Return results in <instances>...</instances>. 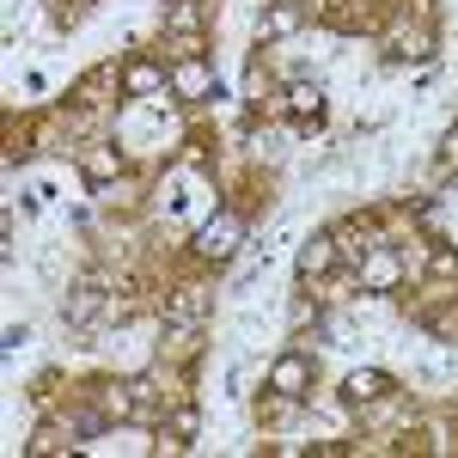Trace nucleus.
I'll use <instances>...</instances> for the list:
<instances>
[{
    "label": "nucleus",
    "instance_id": "nucleus-9",
    "mask_svg": "<svg viewBox=\"0 0 458 458\" xmlns=\"http://www.w3.org/2000/svg\"><path fill=\"white\" fill-rule=\"evenodd\" d=\"M202 434V410L196 403H177L172 416H165V446H190Z\"/></svg>",
    "mask_w": 458,
    "mask_h": 458
},
{
    "label": "nucleus",
    "instance_id": "nucleus-12",
    "mask_svg": "<svg viewBox=\"0 0 458 458\" xmlns=\"http://www.w3.org/2000/svg\"><path fill=\"white\" fill-rule=\"evenodd\" d=\"M165 31H172V37H183V43H190V37L202 31V6H196V0H177L172 13H165Z\"/></svg>",
    "mask_w": 458,
    "mask_h": 458
},
{
    "label": "nucleus",
    "instance_id": "nucleus-10",
    "mask_svg": "<svg viewBox=\"0 0 458 458\" xmlns=\"http://www.w3.org/2000/svg\"><path fill=\"white\" fill-rule=\"evenodd\" d=\"M287 110H293L300 123H312L318 110H324V92H318V80H293V86H287Z\"/></svg>",
    "mask_w": 458,
    "mask_h": 458
},
{
    "label": "nucleus",
    "instance_id": "nucleus-11",
    "mask_svg": "<svg viewBox=\"0 0 458 458\" xmlns=\"http://www.w3.org/2000/svg\"><path fill=\"white\" fill-rule=\"evenodd\" d=\"M80 172H86V183H110V177L123 172V159H116V147H92L80 159Z\"/></svg>",
    "mask_w": 458,
    "mask_h": 458
},
{
    "label": "nucleus",
    "instance_id": "nucleus-18",
    "mask_svg": "<svg viewBox=\"0 0 458 458\" xmlns=\"http://www.w3.org/2000/svg\"><path fill=\"white\" fill-rule=\"evenodd\" d=\"M446 153H453V159H458V129H453V135H446Z\"/></svg>",
    "mask_w": 458,
    "mask_h": 458
},
{
    "label": "nucleus",
    "instance_id": "nucleus-7",
    "mask_svg": "<svg viewBox=\"0 0 458 458\" xmlns=\"http://www.w3.org/2000/svg\"><path fill=\"white\" fill-rule=\"evenodd\" d=\"M391 373H379V367H354L349 379H343V397H349L354 410H360V403H379V397H391Z\"/></svg>",
    "mask_w": 458,
    "mask_h": 458
},
{
    "label": "nucleus",
    "instance_id": "nucleus-1",
    "mask_svg": "<svg viewBox=\"0 0 458 458\" xmlns=\"http://www.w3.org/2000/svg\"><path fill=\"white\" fill-rule=\"evenodd\" d=\"M239 239H245V220H239L233 208H220L208 226L196 233V257H208V263H226V257L239 250Z\"/></svg>",
    "mask_w": 458,
    "mask_h": 458
},
{
    "label": "nucleus",
    "instance_id": "nucleus-8",
    "mask_svg": "<svg viewBox=\"0 0 458 458\" xmlns=\"http://www.w3.org/2000/svg\"><path fill=\"white\" fill-rule=\"evenodd\" d=\"M397 276H403V269H397V257H391L386 245H373L367 257H360V287H367V293H391Z\"/></svg>",
    "mask_w": 458,
    "mask_h": 458
},
{
    "label": "nucleus",
    "instance_id": "nucleus-14",
    "mask_svg": "<svg viewBox=\"0 0 458 458\" xmlns=\"http://www.w3.org/2000/svg\"><path fill=\"white\" fill-rule=\"evenodd\" d=\"M98 410H105L110 422H129V416H135V386H110Z\"/></svg>",
    "mask_w": 458,
    "mask_h": 458
},
{
    "label": "nucleus",
    "instance_id": "nucleus-13",
    "mask_svg": "<svg viewBox=\"0 0 458 458\" xmlns=\"http://www.w3.org/2000/svg\"><path fill=\"white\" fill-rule=\"evenodd\" d=\"M172 92H183V98H202V92H208V68H202V62H177Z\"/></svg>",
    "mask_w": 458,
    "mask_h": 458
},
{
    "label": "nucleus",
    "instance_id": "nucleus-5",
    "mask_svg": "<svg viewBox=\"0 0 458 458\" xmlns=\"http://www.w3.org/2000/svg\"><path fill=\"white\" fill-rule=\"evenodd\" d=\"M336 263H343V250H336V233H312V239L300 245V276H306V282L330 276Z\"/></svg>",
    "mask_w": 458,
    "mask_h": 458
},
{
    "label": "nucleus",
    "instance_id": "nucleus-16",
    "mask_svg": "<svg viewBox=\"0 0 458 458\" xmlns=\"http://www.w3.org/2000/svg\"><path fill=\"white\" fill-rule=\"evenodd\" d=\"M391 55H428V31L422 25H416V31H410V25L391 31Z\"/></svg>",
    "mask_w": 458,
    "mask_h": 458
},
{
    "label": "nucleus",
    "instance_id": "nucleus-3",
    "mask_svg": "<svg viewBox=\"0 0 458 458\" xmlns=\"http://www.w3.org/2000/svg\"><path fill=\"white\" fill-rule=\"evenodd\" d=\"M306 19H312V0H269V6L257 13V37H263V43H282V37H293Z\"/></svg>",
    "mask_w": 458,
    "mask_h": 458
},
{
    "label": "nucleus",
    "instance_id": "nucleus-15",
    "mask_svg": "<svg viewBox=\"0 0 458 458\" xmlns=\"http://www.w3.org/2000/svg\"><path fill=\"white\" fill-rule=\"evenodd\" d=\"M123 86H129V92H159V86H165V73L153 68V62H129Z\"/></svg>",
    "mask_w": 458,
    "mask_h": 458
},
{
    "label": "nucleus",
    "instance_id": "nucleus-2",
    "mask_svg": "<svg viewBox=\"0 0 458 458\" xmlns=\"http://www.w3.org/2000/svg\"><path fill=\"white\" fill-rule=\"evenodd\" d=\"M105 312H116L110 306V293H105V276H86V282L68 293V306H62V318H68L73 330H86V324H98Z\"/></svg>",
    "mask_w": 458,
    "mask_h": 458
},
{
    "label": "nucleus",
    "instance_id": "nucleus-4",
    "mask_svg": "<svg viewBox=\"0 0 458 458\" xmlns=\"http://www.w3.org/2000/svg\"><path fill=\"white\" fill-rule=\"evenodd\" d=\"M202 318H208V293H202V287H177L172 300H165V330H172L177 343H183V336H196V330H202Z\"/></svg>",
    "mask_w": 458,
    "mask_h": 458
},
{
    "label": "nucleus",
    "instance_id": "nucleus-17",
    "mask_svg": "<svg viewBox=\"0 0 458 458\" xmlns=\"http://www.w3.org/2000/svg\"><path fill=\"white\" fill-rule=\"evenodd\" d=\"M434 276H458V257H453V250H434Z\"/></svg>",
    "mask_w": 458,
    "mask_h": 458
},
{
    "label": "nucleus",
    "instance_id": "nucleus-6",
    "mask_svg": "<svg viewBox=\"0 0 458 458\" xmlns=\"http://www.w3.org/2000/svg\"><path fill=\"white\" fill-rule=\"evenodd\" d=\"M306 386H312V360L293 349L282 354L276 367H269V391H282V397H306Z\"/></svg>",
    "mask_w": 458,
    "mask_h": 458
}]
</instances>
